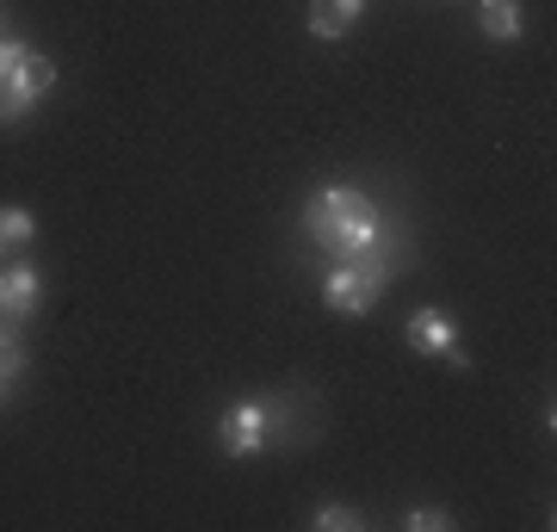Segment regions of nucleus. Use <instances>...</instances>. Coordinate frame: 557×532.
I'll use <instances>...</instances> for the list:
<instances>
[{
  "mask_svg": "<svg viewBox=\"0 0 557 532\" xmlns=\"http://www.w3.org/2000/svg\"><path fill=\"white\" fill-rule=\"evenodd\" d=\"M304 230L329 260H359L384 248V223L372 211V198L354 193V186H317L310 205H304Z\"/></svg>",
  "mask_w": 557,
  "mask_h": 532,
  "instance_id": "1",
  "label": "nucleus"
},
{
  "mask_svg": "<svg viewBox=\"0 0 557 532\" xmlns=\"http://www.w3.org/2000/svg\"><path fill=\"white\" fill-rule=\"evenodd\" d=\"M391 267H397V260L384 255V248H372V255H359V260H335L329 279H322L329 316H372L384 285H391Z\"/></svg>",
  "mask_w": 557,
  "mask_h": 532,
  "instance_id": "2",
  "label": "nucleus"
},
{
  "mask_svg": "<svg viewBox=\"0 0 557 532\" xmlns=\"http://www.w3.org/2000/svg\"><path fill=\"white\" fill-rule=\"evenodd\" d=\"M278 434H285V409L278 403H230V409L218 415V446L223 458H260V453H273Z\"/></svg>",
  "mask_w": 557,
  "mask_h": 532,
  "instance_id": "3",
  "label": "nucleus"
},
{
  "mask_svg": "<svg viewBox=\"0 0 557 532\" xmlns=\"http://www.w3.org/2000/svg\"><path fill=\"white\" fill-rule=\"evenodd\" d=\"M50 87H57V62L38 57V50H25V62L7 75V87H0V124H20Z\"/></svg>",
  "mask_w": 557,
  "mask_h": 532,
  "instance_id": "4",
  "label": "nucleus"
},
{
  "mask_svg": "<svg viewBox=\"0 0 557 532\" xmlns=\"http://www.w3.org/2000/svg\"><path fill=\"white\" fill-rule=\"evenodd\" d=\"M409 347L428 359H453L458 372H471V354L458 347V322L446 310H416L409 316Z\"/></svg>",
  "mask_w": 557,
  "mask_h": 532,
  "instance_id": "5",
  "label": "nucleus"
},
{
  "mask_svg": "<svg viewBox=\"0 0 557 532\" xmlns=\"http://www.w3.org/2000/svg\"><path fill=\"white\" fill-rule=\"evenodd\" d=\"M38 267L32 260H13V267H0V316L7 322H25V316L38 310Z\"/></svg>",
  "mask_w": 557,
  "mask_h": 532,
  "instance_id": "6",
  "label": "nucleus"
},
{
  "mask_svg": "<svg viewBox=\"0 0 557 532\" xmlns=\"http://www.w3.org/2000/svg\"><path fill=\"white\" fill-rule=\"evenodd\" d=\"M478 25H483V38L515 44L527 32V13H520V0H478Z\"/></svg>",
  "mask_w": 557,
  "mask_h": 532,
  "instance_id": "7",
  "label": "nucleus"
},
{
  "mask_svg": "<svg viewBox=\"0 0 557 532\" xmlns=\"http://www.w3.org/2000/svg\"><path fill=\"white\" fill-rule=\"evenodd\" d=\"M32 236H38L32 211H20V205H0V248H7V255H25V248H32Z\"/></svg>",
  "mask_w": 557,
  "mask_h": 532,
  "instance_id": "8",
  "label": "nucleus"
},
{
  "mask_svg": "<svg viewBox=\"0 0 557 532\" xmlns=\"http://www.w3.org/2000/svg\"><path fill=\"white\" fill-rule=\"evenodd\" d=\"M310 527H317V532H354V527H359V508H341V502H322V508L310 514Z\"/></svg>",
  "mask_w": 557,
  "mask_h": 532,
  "instance_id": "9",
  "label": "nucleus"
},
{
  "mask_svg": "<svg viewBox=\"0 0 557 532\" xmlns=\"http://www.w3.org/2000/svg\"><path fill=\"white\" fill-rule=\"evenodd\" d=\"M0 372H7V378L25 372V347H20V335L7 329V316H0Z\"/></svg>",
  "mask_w": 557,
  "mask_h": 532,
  "instance_id": "10",
  "label": "nucleus"
},
{
  "mask_svg": "<svg viewBox=\"0 0 557 532\" xmlns=\"http://www.w3.org/2000/svg\"><path fill=\"white\" fill-rule=\"evenodd\" d=\"M310 32H317L322 44H335V38H347V25L329 13V0H310Z\"/></svg>",
  "mask_w": 557,
  "mask_h": 532,
  "instance_id": "11",
  "label": "nucleus"
},
{
  "mask_svg": "<svg viewBox=\"0 0 557 532\" xmlns=\"http://www.w3.org/2000/svg\"><path fill=\"white\" fill-rule=\"evenodd\" d=\"M25 50H32V44H20V38H0V87H7V75H13V69L25 62Z\"/></svg>",
  "mask_w": 557,
  "mask_h": 532,
  "instance_id": "12",
  "label": "nucleus"
},
{
  "mask_svg": "<svg viewBox=\"0 0 557 532\" xmlns=\"http://www.w3.org/2000/svg\"><path fill=\"white\" fill-rule=\"evenodd\" d=\"M409 527H416V532H446V527H453V514H446V508H416V514H409Z\"/></svg>",
  "mask_w": 557,
  "mask_h": 532,
  "instance_id": "13",
  "label": "nucleus"
},
{
  "mask_svg": "<svg viewBox=\"0 0 557 532\" xmlns=\"http://www.w3.org/2000/svg\"><path fill=\"white\" fill-rule=\"evenodd\" d=\"M329 13H335L341 25H359L366 20V0H329Z\"/></svg>",
  "mask_w": 557,
  "mask_h": 532,
  "instance_id": "14",
  "label": "nucleus"
},
{
  "mask_svg": "<svg viewBox=\"0 0 557 532\" xmlns=\"http://www.w3.org/2000/svg\"><path fill=\"white\" fill-rule=\"evenodd\" d=\"M0 391H7V372H0Z\"/></svg>",
  "mask_w": 557,
  "mask_h": 532,
  "instance_id": "15",
  "label": "nucleus"
}]
</instances>
